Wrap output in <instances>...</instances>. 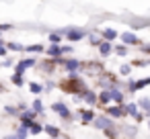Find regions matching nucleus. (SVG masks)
Returning a JSON list of instances; mask_svg holds the SVG:
<instances>
[{
  "mask_svg": "<svg viewBox=\"0 0 150 139\" xmlns=\"http://www.w3.org/2000/svg\"><path fill=\"white\" fill-rule=\"evenodd\" d=\"M64 35H66L70 41H80V39L86 37V31H80V29H66Z\"/></svg>",
  "mask_w": 150,
  "mask_h": 139,
  "instance_id": "nucleus-1",
  "label": "nucleus"
},
{
  "mask_svg": "<svg viewBox=\"0 0 150 139\" xmlns=\"http://www.w3.org/2000/svg\"><path fill=\"white\" fill-rule=\"evenodd\" d=\"M37 61L33 59V57H29V59H23V61H19V66H17V74L19 76H23V72L25 70H29V68H33Z\"/></svg>",
  "mask_w": 150,
  "mask_h": 139,
  "instance_id": "nucleus-2",
  "label": "nucleus"
},
{
  "mask_svg": "<svg viewBox=\"0 0 150 139\" xmlns=\"http://www.w3.org/2000/svg\"><path fill=\"white\" fill-rule=\"evenodd\" d=\"M105 112H107L109 119H119V117L125 115V106H111V108H107Z\"/></svg>",
  "mask_w": 150,
  "mask_h": 139,
  "instance_id": "nucleus-3",
  "label": "nucleus"
},
{
  "mask_svg": "<svg viewBox=\"0 0 150 139\" xmlns=\"http://www.w3.org/2000/svg\"><path fill=\"white\" fill-rule=\"evenodd\" d=\"M62 119H70V110H68V106L66 104H62V102H54V106H52Z\"/></svg>",
  "mask_w": 150,
  "mask_h": 139,
  "instance_id": "nucleus-4",
  "label": "nucleus"
},
{
  "mask_svg": "<svg viewBox=\"0 0 150 139\" xmlns=\"http://www.w3.org/2000/svg\"><path fill=\"white\" fill-rule=\"evenodd\" d=\"M125 112H127V115H132V117H134V119H136V121H138V123H140V121H142V112H138V106H136V104H134V102H132V104H127V106H125Z\"/></svg>",
  "mask_w": 150,
  "mask_h": 139,
  "instance_id": "nucleus-5",
  "label": "nucleus"
},
{
  "mask_svg": "<svg viewBox=\"0 0 150 139\" xmlns=\"http://www.w3.org/2000/svg\"><path fill=\"white\" fill-rule=\"evenodd\" d=\"M23 127H27L33 135H37V133H41V131H43V127H41V125H37V123H33V121H23Z\"/></svg>",
  "mask_w": 150,
  "mask_h": 139,
  "instance_id": "nucleus-6",
  "label": "nucleus"
},
{
  "mask_svg": "<svg viewBox=\"0 0 150 139\" xmlns=\"http://www.w3.org/2000/svg\"><path fill=\"white\" fill-rule=\"evenodd\" d=\"M121 41H123L125 45H136V43H138V37H136L134 33H121Z\"/></svg>",
  "mask_w": 150,
  "mask_h": 139,
  "instance_id": "nucleus-7",
  "label": "nucleus"
},
{
  "mask_svg": "<svg viewBox=\"0 0 150 139\" xmlns=\"http://www.w3.org/2000/svg\"><path fill=\"white\" fill-rule=\"evenodd\" d=\"M148 84H150V78H144V80H140V82H129V90L136 92V90H140V88H144V86H148Z\"/></svg>",
  "mask_w": 150,
  "mask_h": 139,
  "instance_id": "nucleus-8",
  "label": "nucleus"
},
{
  "mask_svg": "<svg viewBox=\"0 0 150 139\" xmlns=\"http://www.w3.org/2000/svg\"><path fill=\"white\" fill-rule=\"evenodd\" d=\"M82 100H84L86 104H95V102H97V94H95L93 90H84V94H82Z\"/></svg>",
  "mask_w": 150,
  "mask_h": 139,
  "instance_id": "nucleus-9",
  "label": "nucleus"
},
{
  "mask_svg": "<svg viewBox=\"0 0 150 139\" xmlns=\"http://www.w3.org/2000/svg\"><path fill=\"white\" fill-rule=\"evenodd\" d=\"M64 66H66L68 72H76V70H80V61H78V59H68V61H64Z\"/></svg>",
  "mask_w": 150,
  "mask_h": 139,
  "instance_id": "nucleus-10",
  "label": "nucleus"
},
{
  "mask_svg": "<svg viewBox=\"0 0 150 139\" xmlns=\"http://www.w3.org/2000/svg\"><path fill=\"white\" fill-rule=\"evenodd\" d=\"M80 121L82 123H91V121H95V112L93 110H80Z\"/></svg>",
  "mask_w": 150,
  "mask_h": 139,
  "instance_id": "nucleus-11",
  "label": "nucleus"
},
{
  "mask_svg": "<svg viewBox=\"0 0 150 139\" xmlns=\"http://www.w3.org/2000/svg\"><path fill=\"white\" fill-rule=\"evenodd\" d=\"M115 37H117V31H115V29H105V31H103V39H105L107 43L113 41Z\"/></svg>",
  "mask_w": 150,
  "mask_h": 139,
  "instance_id": "nucleus-12",
  "label": "nucleus"
},
{
  "mask_svg": "<svg viewBox=\"0 0 150 139\" xmlns=\"http://www.w3.org/2000/svg\"><path fill=\"white\" fill-rule=\"evenodd\" d=\"M99 51H101L103 55H109V53L113 51V45H111V43H107V41H101V45H99Z\"/></svg>",
  "mask_w": 150,
  "mask_h": 139,
  "instance_id": "nucleus-13",
  "label": "nucleus"
},
{
  "mask_svg": "<svg viewBox=\"0 0 150 139\" xmlns=\"http://www.w3.org/2000/svg\"><path fill=\"white\" fill-rule=\"evenodd\" d=\"M47 55H52V57H60V55H62V47H60V45H52V47H47Z\"/></svg>",
  "mask_w": 150,
  "mask_h": 139,
  "instance_id": "nucleus-14",
  "label": "nucleus"
},
{
  "mask_svg": "<svg viewBox=\"0 0 150 139\" xmlns=\"http://www.w3.org/2000/svg\"><path fill=\"white\" fill-rule=\"evenodd\" d=\"M109 94H111V98H113L115 102H119V106H121V100H123V94H121V90L113 88V90H109Z\"/></svg>",
  "mask_w": 150,
  "mask_h": 139,
  "instance_id": "nucleus-15",
  "label": "nucleus"
},
{
  "mask_svg": "<svg viewBox=\"0 0 150 139\" xmlns=\"http://www.w3.org/2000/svg\"><path fill=\"white\" fill-rule=\"evenodd\" d=\"M97 100H99L101 104H109V100H111V94H109L107 90H103V92L99 94V98H97Z\"/></svg>",
  "mask_w": 150,
  "mask_h": 139,
  "instance_id": "nucleus-16",
  "label": "nucleus"
},
{
  "mask_svg": "<svg viewBox=\"0 0 150 139\" xmlns=\"http://www.w3.org/2000/svg\"><path fill=\"white\" fill-rule=\"evenodd\" d=\"M119 133H123L125 137H129V139H132V137L136 135V129H134V127H129V125H125L123 129H119Z\"/></svg>",
  "mask_w": 150,
  "mask_h": 139,
  "instance_id": "nucleus-17",
  "label": "nucleus"
},
{
  "mask_svg": "<svg viewBox=\"0 0 150 139\" xmlns=\"http://www.w3.org/2000/svg\"><path fill=\"white\" fill-rule=\"evenodd\" d=\"M45 131H47V135H52V137H58L60 135V129L58 127H54V125H47V127H43Z\"/></svg>",
  "mask_w": 150,
  "mask_h": 139,
  "instance_id": "nucleus-18",
  "label": "nucleus"
},
{
  "mask_svg": "<svg viewBox=\"0 0 150 139\" xmlns=\"http://www.w3.org/2000/svg\"><path fill=\"white\" fill-rule=\"evenodd\" d=\"M41 110H43V104H41V100H35V102H33V112H35V115H39Z\"/></svg>",
  "mask_w": 150,
  "mask_h": 139,
  "instance_id": "nucleus-19",
  "label": "nucleus"
},
{
  "mask_svg": "<svg viewBox=\"0 0 150 139\" xmlns=\"http://www.w3.org/2000/svg\"><path fill=\"white\" fill-rule=\"evenodd\" d=\"M27 133H29V131H27V127H23V125H21V127H19V131H17V137H19V139H25V137H27Z\"/></svg>",
  "mask_w": 150,
  "mask_h": 139,
  "instance_id": "nucleus-20",
  "label": "nucleus"
},
{
  "mask_svg": "<svg viewBox=\"0 0 150 139\" xmlns=\"http://www.w3.org/2000/svg\"><path fill=\"white\" fill-rule=\"evenodd\" d=\"M113 51H115L117 55H125V53H127V47H125V45H117Z\"/></svg>",
  "mask_w": 150,
  "mask_h": 139,
  "instance_id": "nucleus-21",
  "label": "nucleus"
},
{
  "mask_svg": "<svg viewBox=\"0 0 150 139\" xmlns=\"http://www.w3.org/2000/svg\"><path fill=\"white\" fill-rule=\"evenodd\" d=\"M138 104H140V106H142V108H146V110H148V112H150V98H142V100H140V102H138Z\"/></svg>",
  "mask_w": 150,
  "mask_h": 139,
  "instance_id": "nucleus-22",
  "label": "nucleus"
},
{
  "mask_svg": "<svg viewBox=\"0 0 150 139\" xmlns=\"http://www.w3.org/2000/svg\"><path fill=\"white\" fill-rule=\"evenodd\" d=\"M8 49H11V51H21V49H25V47H23L21 43H8Z\"/></svg>",
  "mask_w": 150,
  "mask_h": 139,
  "instance_id": "nucleus-23",
  "label": "nucleus"
},
{
  "mask_svg": "<svg viewBox=\"0 0 150 139\" xmlns=\"http://www.w3.org/2000/svg\"><path fill=\"white\" fill-rule=\"evenodd\" d=\"M27 51H33V53H37V51H43V47L41 45H29V47H25Z\"/></svg>",
  "mask_w": 150,
  "mask_h": 139,
  "instance_id": "nucleus-24",
  "label": "nucleus"
},
{
  "mask_svg": "<svg viewBox=\"0 0 150 139\" xmlns=\"http://www.w3.org/2000/svg\"><path fill=\"white\" fill-rule=\"evenodd\" d=\"M13 82H15L17 86H23V76H19V74H15V76H13Z\"/></svg>",
  "mask_w": 150,
  "mask_h": 139,
  "instance_id": "nucleus-25",
  "label": "nucleus"
},
{
  "mask_svg": "<svg viewBox=\"0 0 150 139\" xmlns=\"http://www.w3.org/2000/svg\"><path fill=\"white\" fill-rule=\"evenodd\" d=\"M132 25H134V27H144V25H150V21H142V19H140V21H134Z\"/></svg>",
  "mask_w": 150,
  "mask_h": 139,
  "instance_id": "nucleus-26",
  "label": "nucleus"
},
{
  "mask_svg": "<svg viewBox=\"0 0 150 139\" xmlns=\"http://www.w3.org/2000/svg\"><path fill=\"white\" fill-rule=\"evenodd\" d=\"M60 37H62V35H60V33H52V35H50V39H52V41H54V45H56V43H58V41H60Z\"/></svg>",
  "mask_w": 150,
  "mask_h": 139,
  "instance_id": "nucleus-27",
  "label": "nucleus"
},
{
  "mask_svg": "<svg viewBox=\"0 0 150 139\" xmlns=\"http://www.w3.org/2000/svg\"><path fill=\"white\" fill-rule=\"evenodd\" d=\"M88 39H91V43H93V45H101V39H99L97 35H91Z\"/></svg>",
  "mask_w": 150,
  "mask_h": 139,
  "instance_id": "nucleus-28",
  "label": "nucleus"
},
{
  "mask_svg": "<svg viewBox=\"0 0 150 139\" xmlns=\"http://www.w3.org/2000/svg\"><path fill=\"white\" fill-rule=\"evenodd\" d=\"M150 61H146V59H136L134 61V66H140V68H144V66H148Z\"/></svg>",
  "mask_w": 150,
  "mask_h": 139,
  "instance_id": "nucleus-29",
  "label": "nucleus"
},
{
  "mask_svg": "<svg viewBox=\"0 0 150 139\" xmlns=\"http://www.w3.org/2000/svg\"><path fill=\"white\" fill-rule=\"evenodd\" d=\"M29 88H31V92H35V94H37V92H41V86H39V84H31Z\"/></svg>",
  "mask_w": 150,
  "mask_h": 139,
  "instance_id": "nucleus-30",
  "label": "nucleus"
},
{
  "mask_svg": "<svg viewBox=\"0 0 150 139\" xmlns=\"http://www.w3.org/2000/svg\"><path fill=\"white\" fill-rule=\"evenodd\" d=\"M129 70H132L129 66H121V70H119V72H121L123 76H127V74H129Z\"/></svg>",
  "mask_w": 150,
  "mask_h": 139,
  "instance_id": "nucleus-31",
  "label": "nucleus"
},
{
  "mask_svg": "<svg viewBox=\"0 0 150 139\" xmlns=\"http://www.w3.org/2000/svg\"><path fill=\"white\" fill-rule=\"evenodd\" d=\"M6 112H11V115H17V108H13V106H6Z\"/></svg>",
  "mask_w": 150,
  "mask_h": 139,
  "instance_id": "nucleus-32",
  "label": "nucleus"
},
{
  "mask_svg": "<svg viewBox=\"0 0 150 139\" xmlns=\"http://www.w3.org/2000/svg\"><path fill=\"white\" fill-rule=\"evenodd\" d=\"M142 51H144V53H150V43H148V45H144V47H142Z\"/></svg>",
  "mask_w": 150,
  "mask_h": 139,
  "instance_id": "nucleus-33",
  "label": "nucleus"
},
{
  "mask_svg": "<svg viewBox=\"0 0 150 139\" xmlns=\"http://www.w3.org/2000/svg\"><path fill=\"white\" fill-rule=\"evenodd\" d=\"M0 55H6V49H4V45L0 43Z\"/></svg>",
  "mask_w": 150,
  "mask_h": 139,
  "instance_id": "nucleus-34",
  "label": "nucleus"
},
{
  "mask_svg": "<svg viewBox=\"0 0 150 139\" xmlns=\"http://www.w3.org/2000/svg\"><path fill=\"white\" fill-rule=\"evenodd\" d=\"M4 139H19L17 135H8V137H4Z\"/></svg>",
  "mask_w": 150,
  "mask_h": 139,
  "instance_id": "nucleus-35",
  "label": "nucleus"
},
{
  "mask_svg": "<svg viewBox=\"0 0 150 139\" xmlns=\"http://www.w3.org/2000/svg\"><path fill=\"white\" fill-rule=\"evenodd\" d=\"M0 90H2V86H0Z\"/></svg>",
  "mask_w": 150,
  "mask_h": 139,
  "instance_id": "nucleus-36",
  "label": "nucleus"
}]
</instances>
